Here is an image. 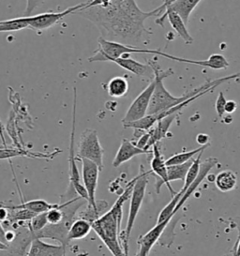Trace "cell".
<instances>
[{
  "mask_svg": "<svg viewBox=\"0 0 240 256\" xmlns=\"http://www.w3.org/2000/svg\"><path fill=\"white\" fill-rule=\"evenodd\" d=\"M74 14L82 16L96 24L102 35L109 37V40H120L118 42L127 46L139 44L144 38V33L152 34L151 31L146 28L144 24L135 22L124 14L112 0L109 6L105 8L82 7Z\"/></svg>",
  "mask_w": 240,
  "mask_h": 256,
  "instance_id": "1",
  "label": "cell"
},
{
  "mask_svg": "<svg viewBox=\"0 0 240 256\" xmlns=\"http://www.w3.org/2000/svg\"><path fill=\"white\" fill-rule=\"evenodd\" d=\"M150 65L154 70V76H155L154 78L156 80V84H155V90H154V92H153L152 97L150 100L148 114H154L167 111L172 107L184 102L185 100L194 97L195 95L201 93L202 91L210 90L212 88H217L220 84L236 79L240 76V72H238L232 76L222 77V78H220V79L214 80V81H210V82H206L204 84H202L198 88H195L190 92H188L182 96L176 97V96H172V94L165 88L164 84V80L165 78L174 74L172 68L162 70L157 62L154 60H150Z\"/></svg>",
  "mask_w": 240,
  "mask_h": 256,
  "instance_id": "2",
  "label": "cell"
},
{
  "mask_svg": "<svg viewBox=\"0 0 240 256\" xmlns=\"http://www.w3.org/2000/svg\"><path fill=\"white\" fill-rule=\"evenodd\" d=\"M122 216L111 208L92 222V230L114 256H126L120 243Z\"/></svg>",
  "mask_w": 240,
  "mask_h": 256,
  "instance_id": "3",
  "label": "cell"
},
{
  "mask_svg": "<svg viewBox=\"0 0 240 256\" xmlns=\"http://www.w3.org/2000/svg\"><path fill=\"white\" fill-rule=\"evenodd\" d=\"M151 174V171L148 172L144 169V166H141V171L139 174L136 176L134 185L132 188V192L130 196V210L128 215L127 226L125 230L120 234V243L122 245L123 250L126 256L128 254V240L130 236L132 231V228L134 226L135 220L137 218V215L141 210L144 198L146 194V190L148 183V176Z\"/></svg>",
  "mask_w": 240,
  "mask_h": 256,
  "instance_id": "4",
  "label": "cell"
},
{
  "mask_svg": "<svg viewBox=\"0 0 240 256\" xmlns=\"http://www.w3.org/2000/svg\"><path fill=\"white\" fill-rule=\"evenodd\" d=\"M97 50L95 54L90 56L88 58L90 62H104V61H110L112 60L120 58L122 56L126 54H154V50H146V49H141L135 46H127L123 44L118 42H112L106 40L104 37H100L98 40Z\"/></svg>",
  "mask_w": 240,
  "mask_h": 256,
  "instance_id": "5",
  "label": "cell"
},
{
  "mask_svg": "<svg viewBox=\"0 0 240 256\" xmlns=\"http://www.w3.org/2000/svg\"><path fill=\"white\" fill-rule=\"evenodd\" d=\"M74 92V113H72V128L70 134V156H68V164H70V186L68 188L67 192L64 196L65 202L72 200L77 197H81L86 200L88 203V196L86 188L81 183V176L78 171L77 166L75 164L74 153V134H75V114H76V88Z\"/></svg>",
  "mask_w": 240,
  "mask_h": 256,
  "instance_id": "6",
  "label": "cell"
},
{
  "mask_svg": "<svg viewBox=\"0 0 240 256\" xmlns=\"http://www.w3.org/2000/svg\"><path fill=\"white\" fill-rule=\"evenodd\" d=\"M104 150L100 142L97 130H84L79 139L77 156L81 160L86 158L95 162L102 171L104 169Z\"/></svg>",
  "mask_w": 240,
  "mask_h": 256,
  "instance_id": "7",
  "label": "cell"
},
{
  "mask_svg": "<svg viewBox=\"0 0 240 256\" xmlns=\"http://www.w3.org/2000/svg\"><path fill=\"white\" fill-rule=\"evenodd\" d=\"M100 172L98 166L86 158H82V185L86 188L88 203V206H91L94 210L98 213L102 212L107 208L108 204L104 201L96 200V190H97L98 181V174Z\"/></svg>",
  "mask_w": 240,
  "mask_h": 256,
  "instance_id": "8",
  "label": "cell"
},
{
  "mask_svg": "<svg viewBox=\"0 0 240 256\" xmlns=\"http://www.w3.org/2000/svg\"><path fill=\"white\" fill-rule=\"evenodd\" d=\"M86 5V2H84L81 4H78L74 7H70L64 12H45L42 14H37V16H26L28 17V28L32 30L40 31L47 30L51 28L54 24L60 23V21L68 14H74L75 12L78 10L84 7Z\"/></svg>",
  "mask_w": 240,
  "mask_h": 256,
  "instance_id": "9",
  "label": "cell"
},
{
  "mask_svg": "<svg viewBox=\"0 0 240 256\" xmlns=\"http://www.w3.org/2000/svg\"><path fill=\"white\" fill-rule=\"evenodd\" d=\"M155 84L156 80L154 78L152 79L151 83L135 98L132 104L128 107L125 116L122 120L123 124L141 120L144 116L148 114L150 100L155 90Z\"/></svg>",
  "mask_w": 240,
  "mask_h": 256,
  "instance_id": "10",
  "label": "cell"
},
{
  "mask_svg": "<svg viewBox=\"0 0 240 256\" xmlns=\"http://www.w3.org/2000/svg\"><path fill=\"white\" fill-rule=\"evenodd\" d=\"M162 4L164 5V14H162V16H160V18L156 20V24L158 26H162L164 28V20L167 18L169 20V23L171 24V26H172V30L178 34V36L186 42V44H192L194 38L192 37V35L190 34V32L188 31L186 24L184 23L183 19L172 8L171 0H164Z\"/></svg>",
  "mask_w": 240,
  "mask_h": 256,
  "instance_id": "11",
  "label": "cell"
},
{
  "mask_svg": "<svg viewBox=\"0 0 240 256\" xmlns=\"http://www.w3.org/2000/svg\"><path fill=\"white\" fill-rule=\"evenodd\" d=\"M153 158L151 160V173L155 174L156 178H157V184H156V188L157 192H160V187L165 184L166 187L169 190L171 196H174L178 192H174L172 188L171 182L168 180V174H167V166L165 164L164 158L162 155V152L158 146V143L155 144L153 146Z\"/></svg>",
  "mask_w": 240,
  "mask_h": 256,
  "instance_id": "12",
  "label": "cell"
},
{
  "mask_svg": "<svg viewBox=\"0 0 240 256\" xmlns=\"http://www.w3.org/2000/svg\"><path fill=\"white\" fill-rule=\"evenodd\" d=\"M154 54L162 56L164 58H166L170 60L178 61L180 63H187V64H194L197 66H201L204 68H210L212 70H226L230 66V63L225 58L224 56L220 54H211L208 60H187V58H178L174 56L172 54L164 53L160 50H154Z\"/></svg>",
  "mask_w": 240,
  "mask_h": 256,
  "instance_id": "13",
  "label": "cell"
},
{
  "mask_svg": "<svg viewBox=\"0 0 240 256\" xmlns=\"http://www.w3.org/2000/svg\"><path fill=\"white\" fill-rule=\"evenodd\" d=\"M112 2L118 7V8L130 16L135 22L144 24V21L153 16H160L162 12L164 10V5H160L158 8H155L154 10H151L148 12H142L136 4L135 0H112Z\"/></svg>",
  "mask_w": 240,
  "mask_h": 256,
  "instance_id": "14",
  "label": "cell"
},
{
  "mask_svg": "<svg viewBox=\"0 0 240 256\" xmlns=\"http://www.w3.org/2000/svg\"><path fill=\"white\" fill-rule=\"evenodd\" d=\"M172 218H167L162 222L157 224L148 233L142 234V236L138 238L137 244L139 246V250L135 256H148L151 248L160 238L162 234L164 232L165 228L169 224Z\"/></svg>",
  "mask_w": 240,
  "mask_h": 256,
  "instance_id": "15",
  "label": "cell"
},
{
  "mask_svg": "<svg viewBox=\"0 0 240 256\" xmlns=\"http://www.w3.org/2000/svg\"><path fill=\"white\" fill-rule=\"evenodd\" d=\"M218 164V160L216 158H206L204 162H201L200 164V171L197 176V178H195V180L192 183V185L187 188V190L183 194V196H181L180 202L178 204L176 210H174V213H176L178 211L180 210V208L184 206V204L186 203L188 199L190 197V196L195 192V190L198 188V186L202 183L204 180L208 176V174L210 172V170L212 168H214L215 166H217Z\"/></svg>",
  "mask_w": 240,
  "mask_h": 256,
  "instance_id": "16",
  "label": "cell"
},
{
  "mask_svg": "<svg viewBox=\"0 0 240 256\" xmlns=\"http://www.w3.org/2000/svg\"><path fill=\"white\" fill-rule=\"evenodd\" d=\"M65 254L64 245L49 244L40 238H34L26 256H65Z\"/></svg>",
  "mask_w": 240,
  "mask_h": 256,
  "instance_id": "17",
  "label": "cell"
},
{
  "mask_svg": "<svg viewBox=\"0 0 240 256\" xmlns=\"http://www.w3.org/2000/svg\"><path fill=\"white\" fill-rule=\"evenodd\" d=\"M150 152H151L150 150H144L137 148L132 141L124 138V139H122L120 148L112 160V166L114 168H118L121 164H123L124 162H127L130 160L134 158L138 155L148 154Z\"/></svg>",
  "mask_w": 240,
  "mask_h": 256,
  "instance_id": "18",
  "label": "cell"
},
{
  "mask_svg": "<svg viewBox=\"0 0 240 256\" xmlns=\"http://www.w3.org/2000/svg\"><path fill=\"white\" fill-rule=\"evenodd\" d=\"M111 62L118 64L120 67L134 74V76L144 77L146 79H154L155 77L154 70L150 64H142L130 58H120L116 60H112Z\"/></svg>",
  "mask_w": 240,
  "mask_h": 256,
  "instance_id": "19",
  "label": "cell"
},
{
  "mask_svg": "<svg viewBox=\"0 0 240 256\" xmlns=\"http://www.w3.org/2000/svg\"><path fill=\"white\" fill-rule=\"evenodd\" d=\"M34 240L33 234L28 229H22L19 233L16 234L12 242L8 245L7 250H10L14 256H24L26 250Z\"/></svg>",
  "mask_w": 240,
  "mask_h": 256,
  "instance_id": "20",
  "label": "cell"
},
{
  "mask_svg": "<svg viewBox=\"0 0 240 256\" xmlns=\"http://www.w3.org/2000/svg\"><path fill=\"white\" fill-rule=\"evenodd\" d=\"M92 230L91 222L84 218H79L72 222L68 232V241L79 240L88 236Z\"/></svg>",
  "mask_w": 240,
  "mask_h": 256,
  "instance_id": "21",
  "label": "cell"
},
{
  "mask_svg": "<svg viewBox=\"0 0 240 256\" xmlns=\"http://www.w3.org/2000/svg\"><path fill=\"white\" fill-rule=\"evenodd\" d=\"M215 185L222 192H232L238 185L236 174L232 170H224L218 174L215 178Z\"/></svg>",
  "mask_w": 240,
  "mask_h": 256,
  "instance_id": "22",
  "label": "cell"
},
{
  "mask_svg": "<svg viewBox=\"0 0 240 256\" xmlns=\"http://www.w3.org/2000/svg\"><path fill=\"white\" fill-rule=\"evenodd\" d=\"M106 90L112 98H122L128 91L127 79L122 76H116L112 78L106 86Z\"/></svg>",
  "mask_w": 240,
  "mask_h": 256,
  "instance_id": "23",
  "label": "cell"
},
{
  "mask_svg": "<svg viewBox=\"0 0 240 256\" xmlns=\"http://www.w3.org/2000/svg\"><path fill=\"white\" fill-rule=\"evenodd\" d=\"M201 1L202 0H171L174 10L180 14L186 24L188 23L192 12Z\"/></svg>",
  "mask_w": 240,
  "mask_h": 256,
  "instance_id": "24",
  "label": "cell"
},
{
  "mask_svg": "<svg viewBox=\"0 0 240 256\" xmlns=\"http://www.w3.org/2000/svg\"><path fill=\"white\" fill-rule=\"evenodd\" d=\"M58 204H50L46 202L42 199H36V200H31L24 203L18 204V206H6L8 208H24L31 211L35 214H40L50 210L51 208H54L58 206Z\"/></svg>",
  "mask_w": 240,
  "mask_h": 256,
  "instance_id": "25",
  "label": "cell"
},
{
  "mask_svg": "<svg viewBox=\"0 0 240 256\" xmlns=\"http://www.w3.org/2000/svg\"><path fill=\"white\" fill-rule=\"evenodd\" d=\"M210 146V144H208V146H199L198 148H195L194 150L181 152V153H178V154H174V155H172V157H170L168 160H165V164H166V166L183 164L185 162H188L194 160V157L195 155L199 154L202 151H204V150H206V148H208Z\"/></svg>",
  "mask_w": 240,
  "mask_h": 256,
  "instance_id": "26",
  "label": "cell"
},
{
  "mask_svg": "<svg viewBox=\"0 0 240 256\" xmlns=\"http://www.w3.org/2000/svg\"><path fill=\"white\" fill-rule=\"evenodd\" d=\"M24 28H28V17H26V16L10 19V20L0 21V33L1 32L22 30Z\"/></svg>",
  "mask_w": 240,
  "mask_h": 256,
  "instance_id": "27",
  "label": "cell"
},
{
  "mask_svg": "<svg viewBox=\"0 0 240 256\" xmlns=\"http://www.w3.org/2000/svg\"><path fill=\"white\" fill-rule=\"evenodd\" d=\"M192 162H194V160H192L188 162H185L183 164L167 166V174H168L169 181L172 182V181L174 180H185L188 170L192 166Z\"/></svg>",
  "mask_w": 240,
  "mask_h": 256,
  "instance_id": "28",
  "label": "cell"
},
{
  "mask_svg": "<svg viewBox=\"0 0 240 256\" xmlns=\"http://www.w3.org/2000/svg\"><path fill=\"white\" fill-rule=\"evenodd\" d=\"M202 153H204V151L200 152V153L198 154V157L195 158V160H194L192 166H190V167L188 170V173L187 174H186L185 180H184V186H183V188H181L180 190V192L182 194V196H183V194L187 190V188L192 185V183L195 180V178H197V176H198V174H199Z\"/></svg>",
  "mask_w": 240,
  "mask_h": 256,
  "instance_id": "29",
  "label": "cell"
},
{
  "mask_svg": "<svg viewBox=\"0 0 240 256\" xmlns=\"http://www.w3.org/2000/svg\"><path fill=\"white\" fill-rule=\"evenodd\" d=\"M181 196H182V194H181L180 192H178L174 196H172L171 201L169 202V204H168L165 206L164 208L160 211V213L158 214L157 224L162 222L164 220H167V218H172V217L176 215L174 210H176L178 204L180 202Z\"/></svg>",
  "mask_w": 240,
  "mask_h": 256,
  "instance_id": "30",
  "label": "cell"
},
{
  "mask_svg": "<svg viewBox=\"0 0 240 256\" xmlns=\"http://www.w3.org/2000/svg\"><path fill=\"white\" fill-rule=\"evenodd\" d=\"M47 224H48V222L46 218V212H44V213L37 214L35 217L30 220L28 228L32 233H37L42 229H44Z\"/></svg>",
  "mask_w": 240,
  "mask_h": 256,
  "instance_id": "31",
  "label": "cell"
},
{
  "mask_svg": "<svg viewBox=\"0 0 240 256\" xmlns=\"http://www.w3.org/2000/svg\"><path fill=\"white\" fill-rule=\"evenodd\" d=\"M46 218L49 224H58L61 222L64 218V213L60 208V204L58 206L51 208L46 212Z\"/></svg>",
  "mask_w": 240,
  "mask_h": 256,
  "instance_id": "32",
  "label": "cell"
},
{
  "mask_svg": "<svg viewBox=\"0 0 240 256\" xmlns=\"http://www.w3.org/2000/svg\"><path fill=\"white\" fill-rule=\"evenodd\" d=\"M19 156H28V153L19 148H0V160H10Z\"/></svg>",
  "mask_w": 240,
  "mask_h": 256,
  "instance_id": "33",
  "label": "cell"
},
{
  "mask_svg": "<svg viewBox=\"0 0 240 256\" xmlns=\"http://www.w3.org/2000/svg\"><path fill=\"white\" fill-rule=\"evenodd\" d=\"M226 98H225L224 94L222 91H220L218 93L217 100H216V104H215V108H216V112L218 114V116L220 118H222L225 114V104H226Z\"/></svg>",
  "mask_w": 240,
  "mask_h": 256,
  "instance_id": "34",
  "label": "cell"
},
{
  "mask_svg": "<svg viewBox=\"0 0 240 256\" xmlns=\"http://www.w3.org/2000/svg\"><path fill=\"white\" fill-rule=\"evenodd\" d=\"M44 0H26V7L24 10V16H30L31 14L36 10V8L40 7L44 4Z\"/></svg>",
  "mask_w": 240,
  "mask_h": 256,
  "instance_id": "35",
  "label": "cell"
},
{
  "mask_svg": "<svg viewBox=\"0 0 240 256\" xmlns=\"http://www.w3.org/2000/svg\"><path fill=\"white\" fill-rule=\"evenodd\" d=\"M150 134L148 132H144L142 136L139 137V140L137 141V143L135 144V146L141 150H148V144L150 142Z\"/></svg>",
  "mask_w": 240,
  "mask_h": 256,
  "instance_id": "36",
  "label": "cell"
},
{
  "mask_svg": "<svg viewBox=\"0 0 240 256\" xmlns=\"http://www.w3.org/2000/svg\"><path fill=\"white\" fill-rule=\"evenodd\" d=\"M111 3V0H90L86 2V5L84 8H91V7H107Z\"/></svg>",
  "mask_w": 240,
  "mask_h": 256,
  "instance_id": "37",
  "label": "cell"
},
{
  "mask_svg": "<svg viewBox=\"0 0 240 256\" xmlns=\"http://www.w3.org/2000/svg\"><path fill=\"white\" fill-rule=\"evenodd\" d=\"M196 142L200 144V146H208L210 144V136L206 134H200L196 136Z\"/></svg>",
  "mask_w": 240,
  "mask_h": 256,
  "instance_id": "38",
  "label": "cell"
},
{
  "mask_svg": "<svg viewBox=\"0 0 240 256\" xmlns=\"http://www.w3.org/2000/svg\"><path fill=\"white\" fill-rule=\"evenodd\" d=\"M238 109V104L234 100H227L225 104V113L232 114Z\"/></svg>",
  "mask_w": 240,
  "mask_h": 256,
  "instance_id": "39",
  "label": "cell"
},
{
  "mask_svg": "<svg viewBox=\"0 0 240 256\" xmlns=\"http://www.w3.org/2000/svg\"><path fill=\"white\" fill-rule=\"evenodd\" d=\"M8 216V210L6 206H0V222L7 220Z\"/></svg>",
  "mask_w": 240,
  "mask_h": 256,
  "instance_id": "40",
  "label": "cell"
},
{
  "mask_svg": "<svg viewBox=\"0 0 240 256\" xmlns=\"http://www.w3.org/2000/svg\"><path fill=\"white\" fill-rule=\"evenodd\" d=\"M15 236H16V233L12 232V231L5 232V240H6V242H7V245H8L10 242L14 241V240L15 238Z\"/></svg>",
  "mask_w": 240,
  "mask_h": 256,
  "instance_id": "41",
  "label": "cell"
},
{
  "mask_svg": "<svg viewBox=\"0 0 240 256\" xmlns=\"http://www.w3.org/2000/svg\"><path fill=\"white\" fill-rule=\"evenodd\" d=\"M0 138H1V141L3 144V146L7 148V143H6V139H5V136H4V126H3L1 120H0Z\"/></svg>",
  "mask_w": 240,
  "mask_h": 256,
  "instance_id": "42",
  "label": "cell"
},
{
  "mask_svg": "<svg viewBox=\"0 0 240 256\" xmlns=\"http://www.w3.org/2000/svg\"><path fill=\"white\" fill-rule=\"evenodd\" d=\"M232 256H240V238H238V240L236 241L234 248L232 250Z\"/></svg>",
  "mask_w": 240,
  "mask_h": 256,
  "instance_id": "43",
  "label": "cell"
},
{
  "mask_svg": "<svg viewBox=\"0 0 240 256\" xmlns=\"http://www.w3.org/2000/svg\"><path fill=\"white\" fill-rule=\"evenodd\" d=\"M5 232H6V231L4 230L3 226H1V224H0V241L3 242V243H5V244H7L6 240H5Z\"/></svg>",
  "mask_w": 240,
  "mask_h": 256,
  "instance_id": "44",
  "label": "cell"
},
{
  "mask_svg": "<svg viewBox=\"0 0 240 256\" xmlns=\"http://www.w3.org/2000/svg\"><path fill=\"white\" fill-rule=\"evenodd\" d=\"M7 250V244H5V243H3V242H1V241H0V250Z\"/></svg>",
  "mask_w": 240,
  "mask_h": 256,
  "instance_id": "45",
  "label": "cell"
}]
</instances>
